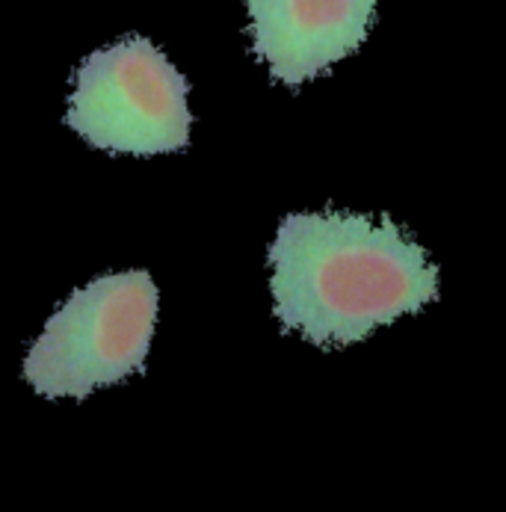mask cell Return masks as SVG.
I'll return each mask as SVG.
<instances>
[{
	"mask_svg": "<svg viewBox=\"0 0 506 512\" xmlns=\"http://www.w3.org/2000/svg\"><path fill=\"white\" fill-rule=\"evenodd\" d=\"M267 261L282 329L317 347H350L438 296L427 249L388 217L290 214Z\"/></svg>",
	"mask_w": 506,
	"mask_h": 512,
	"instance_id": "1",
	"label": "cell"
},
{
	"mask_svg": "<svg viewBox=\"0 0 506 512\" xmlns=\"http://www.w3.org/2000/svg\"><path fill=\"white\" fill-rule=\"evenodd\" d=\"M157 320V288L145 270L113 273L74 291L24 359L42 397H86L140 373Z\"/></svg>",
	"mask_w": 506,
	"mask_h": 512,
	"instance_id": "2",
	"label": "cell"
},
{
	"mask_svg": "<svg viewBox=\"0 0 506 512\" xmlns=\"http://www.w3.org/2000/svg\"><path fill=\"white\" fill-rule=\"evenodd\" d=\"M66 125L113 154H166L190 143L187 80L143 36L95 51L74 72Z\"/></svg>",
	"mask_w": 506,
	"mask_h": 512,
	"instance_id": "3",
	"label": "cell"
},
{
	"mask_svg": "<svg viewBox=\"0 0 506 512\" xmlns=\"http://www.w3.org/2000/svg\"><path fill=\"white\" fill-rule=\"evenodd\" d=\"M255 57L290 89L329 72L370 33L376 0H246Z\"/></svg>",
	"mask_w": 506,
	"mask_h": 512,
	"instance_id": "4",
	"label": "cell"
}]
</instances>
